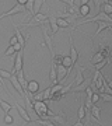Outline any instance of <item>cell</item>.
<instances>
[{
    "label": "cell",
    "instance_id": "cell-15",
    "mask_svg": "<svg viewBox=\"0 0 112 126\" xmlns=\"http://www.w3.org/2000/svg\"><path fill=\"white\" fill-rule=\"evenodd\" d=\"M48 23H49V27H50V34L55 35L59 31V27H58V24H56V17L55 16H49L48 17Z\"/></svg>",
    "mask_w": 112,
    "mask_h": 126
},
{
    "label": "cell",
    "instance_id": "cell-39",
    "mask_svg": "<svg viewBox=\"0 0 112 126\" xmlns=\"http://www.w3.org/2000/svg\"><path fill=\"white\" fill-rule=\"evenodd\" d=\"M13 48H14V50H16V52H18V50H22V49H24V48H22V46L20 45V44H16V45H14Z\"/></svg>",
    "mask_w": 112,
    "mask_h": 126
},
{
    "label": "cell",
    "instance_id": "cell-44",
    "mask_svg": "<svg viewBox=\"0 0 112 126\" xmlns=\"http://www.w3.org/2000/svg\"><path fill=\"white\" fill-rule=\"evenodd\" d=\"M59 1H62V3H66V4H69V3H70L69 0H59Z\"/></svg>",
    "mask_w": 112,
    "mask_h": 126
},
{
    "label": "cell",
    "instance_id": "cell-28",
    "mask_svg": "<svg viewBox=\"0 0 112 126\" xmlns=\"http://www.w3.org/2000/svg\"><path fill=\"white\" fill-rule=\"evenodd\" d=\"M101 7H102V13L104 14L112 16V6H111V3H105V4H102Z\"/></svg>",
    "mask_w": 112,
    "mask_h": 126
},
{
    "label": "cell",
    "instance_id": "cell-18",
    "mask_svg": "<svg viewBox=\"0 0 112 126\" xmlns=\"http://www.w3.org/2000/svg\"><path fill=\"white\" fill-rule=\"evenodd\" d=\"M90 86H91V79H84V81H83L81 84H79L73 91H74V93H80V91H84L85 88L90 87Z\"/></svg>",
    "mask_w": 112,
    "mask_h": 126
},
{
    "label": "cell",
    "instance_id": "cell-13",
    "mask_svg": "<svg viewBox=\"0 0 112 126\" xmlns=\"http://www.w3.org/2000/svg\"><path fill=\"white\" fill-rule=\"evenodd\" d=\"M13 27H14V31H16V38H17V42L22 46V48H24V46H25V38L22 36V34H21V31H20V28H18L17 24L13 23Z\"/></svg>",
    "mask_w": 112,
    "mask_h": 126
},
{
    "label": "cell",
    "instance_id": "cell-2",
    "mask_svg": "<svg viewBox=\"0 0 112 126\" xmlns=\"http://www.w3.org/2000/svg\"><path fill=\"white\" fill-rule=\"evenodd\" d=\"M41 28H42V38H44V44L46 46H48V49H49L50 55H52V58H53V44H52V35L49 34V31H48V27L45 25V24H42V25H39Z\"/></svg>",
    "mask_w": 112,
    "mask_h": 126
},
{
    "label": "cell",
    "instance_id": "cell-8",
    "mask_svg": "<svg viewBox=\"0 0 112 126\" xmlns=\"http://www.w3.org/2000/svg\"><path fill=\"white\" fill-rule=\"evenodd\" d=\"M67 76H69V70L66 67H63L62 64L56 66V80L63 81V79H66Z\"/></svg>",
    "mask_w": 112,
    "mask_h": 126
},
{
    "label": "cell",
    "instance_id": "cell-47",
    "mask_svg": "<svg viewBox=\"0 0 112 126\" xmlns=\"http://www.w3.org/2000/svg\"><path fill=\"white\" fill-rule=\"evenodd\" d=\"M1 18H3V16H1V14H0V20H1Z\"/></svg>",
    "mask_w": 112,
    "mask_h": 126
},
{
    "label": "cell",
    "instance_id": "cell-4",
    "mask_svg": "<svg viewBox=\"0 0 112 126\" xmlns=\"http://www.w3.org/2000/svg\"><path fill=\"white\" fill-rule=\"evenodd\" d=\"M22 59H24V50H18L17 55H16V59H14V67L11 74H16L22 69Z\"/></svg>",
    "mask_w": 112,
    "mask_h": 126
},
{
    "label": "cell",
    "instance_id": "cell-7",
    "mask_svg": "<svg viewBox=\"0 0 112 126\" xmlns=\"http://www.w3.org/2000/svg\"><path fill=\"white\" fill-rule=\"evenodd\" d=\"M16 109H17V112L20 113V118H21L22 121H25L27 123H30V122H31V118H30V115H28L27 109L24 108L22 105H20L18 102H16Z\"/></svg>",
    "mask_w": 112,
    "mask_h": 126
},
{
    "label": "cell",
    "instance_id": "cell-3",
    "mask_svg": "<svg viewBox=\"0 0 112 126\" xmlns=\"http://www.w3.org/2000/svg\"><path fill=\"white\" fill-rule=\"evenodd\" d=\"M99 21L112 23V18H111V16H107V14H104L102 11H99L97 16H94V17H90V18H85L84 21H81V23H80V24H77V25H81V24H87V23H99Z\"/></svg>",
    "mask_w": 112,
    "mask_h": 126
},
{
    "label": "cell",
    "instance_id": "cell-12",
    "mask_svg": "<svg viewBox=\"0 0 112 126\" xmlns=\"http://www.w3.org/2000/svg\"><path fill=\"white\" fill-rule=\"evenodd\" d=\"M9 80L11 81V84H13V87L16 88V90H17V93H20V94H21L22 97H24V95L27 94L25 91L22 90V87L20 86V83H18V80H17V77H16V74H11V77H10Z\"/></svg>",
    "mask_w": 112,
    "mask_h": 126
},
{
    "label": "cell",
    "instance_id": "cell-40",
    "mask_svg": "<svg viewBox=\"0 0 112 126\" xmlns=\"http://www.w3.org/2000/svg\"><path fill=\"white\" fill-rule=\"evenodd\" d=\"M44 126H56V123H53L52 121H48L46 122V125H44Z\"/></svg>",
    "mask_w": 112,
    "mask_h": 126
},
{
    "label": "cell",
    "instance_id": "cell-20",
    "mask_svg": "<svg viewBox=\"0 0 112 126\" xmlns=\"http://www.w3.org/2000/svg\"><path fill=\"white\" fill-rule=\"evenodd\" d=\"M44 3H45V0H34V4H32V11H34V14L41 13V9H42Z\"/></svg>",
    "mask_w": 112,
    "mask_h": 126
},
{
    "label": "cell",
    "instance_id": "cell-11",
    "mask_svg": "<svg viewBox=\"0 0 112 126\" xmlns=\"http://www.w3.org/2000/svg\"><path fill=\"white\" fill-rule=\"evenodd\" d=\"M70 38V56L69 58L72 59V63H73V66L76 64V62H77V59H79V53H77V50H76V48H74V45H73V38H72V35L69 36Z\"/></svg>",
    "mask_w": 112,
    "mask_h": 126
},
{
    "label": "cell",
    "instance_id": "cell-38",
    "mask_svg": "<svg viewBox=\"0 0 112 126\" xmlns=\"http://www.w3.org/2000/svg\"><path fill=\"white\" fill-rule=\"evenodd\" d=\"M16 44H18V42H17V38H16V35L10 36V46H14Z\"/></svg>",
    "mask_w": 112,
    "mask_h": 126
},
{
    "label": "cell",
    "instance_id": "cell-35",
    "mask_svg": "<svg viewBox=\"0 0 112 126\" xmlns=\"http://www.w3.org/2000/svg\"><path fill=\"white\" fill-rule=\"evenodd\" d=\"M94 4H95V10H97V14L101 11V6H102V0H94Z\"/></svg>",
    "mask_w": 112,
    "mask_h": 126
},
{
    "label": "cell",
    "instance_id": "cell-36",
    "mask_svg": "<svg viewBox=\"0 0 112 126\" xmlns=\"http://www.w3.org/2000/svg\"><path fill=\"white\" fill-rule=\"evenodd\" d=\"M13 53H16V50H14V48H13V46H10V45H9L7 50L4 52V56H10V55H13Z\"/></svg>",
    "mask_w": 112,
    "mask_h": 126
},
{
    "label": "cell",
    "instance_id": "cell-34",
    "mask_svg": "<svg viewBox=\"0 0 112 126\" xmlns=\"http://www.w3.org/2000/svg\"><path fill=\"white\" fill-rule=\"evenodd\" d=\"M99 98H102L105 102H111L112 101V95L111 94H99Z\"/></svg>",
    "mask_w": 112,
    "mask_h": 126
},
{
    "label": "cell",
    "instance_id": "cell-43",
    "mask_svg": "<svg viewBox=\"0 0 112 126\" xmlns=\"http://www.w3.org/2000/svg\"><path fill=\"white\" fill-rule=\"evenodd\" d=\"M73 126H84V123H83L81 121H79V122H76V123H74Z\"/></svg>",
    "mask_w": 112,
    "mask_h": 126
},
{
    "label": "cell",
    "instance_id": "cell-31",
    "mask_svg": "<svg viewBox=\"0 0 112 126\" xmlns=\"http://www.w3.org/2000/svg\"><path fill=\"white\" fill-rule=\"evenodd\" d=\"M0 77L4 80V79H10L11 77V72H7V70H0Z\"/></svg>",
    "mask_w": 112,
    "mask_h": 126
},
{
    "label": "cell",
    "instance_id": "cell-30",
    "mask_svg": "<svg viewBox=\"0 0 112 126\" xmlns=\"http://www.w3.org/2000/svg\"><path fill=\"white\" fill-rule=\"evenodd\" d=\"M46 99H50V87L42 91V101H46Z\"/></svg>",
    "mask_w": 112,
    "mask_h": 126
},
{
    "label": "cell",
    "instance_id": "cell-27",
    "mask_svg": "<svg viewBox=\"0 0 112 126\" xmlns=\"http://www.w3.org/2000/svg\"><path fill=\"white\" fill-rule=\"evenodd\" d=\"M109 62H111V60H109V58H107V59H104V60H101L99 63H97V64H95V70H99V72H101V70H102V69L105 67V66H107Z\"/></svg>",
    "mask_w": 112,
    "mask_h": 126
},
{
    "label": "cell",
    "instance_id": "cell-9",
    "mask_svg": "<svg viewBox=\"0 0 112 126\" xmlns=\"http://www.w3.org/2000/svg\"><path fill=\"white\" fill-rule=\"evenodd\" d=\"M25 11V9H24V6L21 4H14V7L11 10H9V11H6V13H3L1 16H3V18L4 17H9V16H13V14H18V13H24Z\"/></svg>",
    "mask_w": 112,
    "mask_h": 126
},
{
    "label": "cell",
    "instance_id": "cell-21",
    "mask_svg": "<svg viewBox=\"0 0 112 126\" xmlns=\"http://www.w3.org/2000/svg\"><path fill=\"white\" fill-rule=\"evenodd\" d=\"M104 56H102V53H101V52H95L94 55H93V56H91V60H90V62H91V64H97V63H99L101 62V60H104Z\"/></svg>",
    "mask_w": 112,
    "mask_h": 126
},
{
    "label": "cell",
    "instance_id": "cell-42",
    "mask_svg": "<svg viewBox=\"0 0 112 126\" xmlns=\"http://www.w3.org/2000/svg\"><path fill=\"white\" fill-rule=\"evenodd\" d=\"M90 1H91V0H81V1H80V6H83V4H88Z\"/></svg>",
    "mask_w": 112,
    "mask_h": 126
},
{
    "label": "cell",
    "instance_id": "cell-24",
    "mask_svg": "<svg viewBox=\"0 0 112 126\" xmlns=\"http://www.w3.org/2000/svg\"><path fill=\"white\" fill-rule=\"evenodd\" d=\"M49 79H50V81H52L53 84H56V83H58V80H56V66H55L53 63H52V66H50Z\"/></svg>",
    "mask_w": 112,
    "mask_h": 126
},
{
    "label": "cell",
    "instance_id": "cell-19",
    "mask_svg": "<svg viewBox=\"0 0 112 126\" xmlns=\"http://www.w3.org/2000/svg\"><path fill=\"white\" fill-rule=\"evenodd\" d=\"M91 11V7L90 4H83L79 7V17H87Z\"/></svg>",
    "mask_w": 112,
    "mask_h": 126
},
{
    "label": "cell",
    "instance_id": "cell-32",
    "mask_svg": "<svg viewBox=\"0 0 112 126\" xmlns=\"http://www.w3.org/2000/svg\"><path fill=\"white\" fill-rule=\"evenodd\" d=\"M98 101H99V94L98 93H93V95H91V104L95 105Z\"/></svg>",
    "mask_w": 112,
    "mask_h": 126
},
{
    "label": "cell",
    "instance_id": "cell-29",
    "mask_svg": "<svg viewBox=\"0 0 112 126\" xmlns=\"http://www.w3.org/2000/svg\"><path fill=\"white\" fill-rule=\"evenodd\" d=\"M52 119H53V122H56V123H59V125H62V126H66V121H64V119H63L62 116H60V115H52Z\"/></svg>",
    "mask_w": 112,
    "mask_h": 126
},
{
    "label": "cell",
    "instance_id": "cell-1",
    "mask_svg": "<svg viewBox=\"0 0 112 126\" xmlns=\"http://www.w3.org/2000/svg\"><path fill=\"white\" fill-rule=\"evenodd\" d=\"M48 17L49 16H46V14H42V13H36L32 16V18L25 24H21V27H39L42 24H45L48 21Z\"/></svg>",
    "mask_w": 112,
    "mask_h": 126
},
{
    "label": "cell",
    "instance_id": "cell-16",
    "mask_svg": "<svg viewBox=\"0 0 112 126\" xmlns=\"http://www.w3.org/2000/svg\"><path fill=\"white\" fill-rule=\"evenodd\" d=\"M90 116H93L95 122H99V116H101V109L98 105H93L90 109Z\"/></svg>",
    "mask_w": 112,
    "mask_h": 126
},
{
    "label": "cell",
    "instance_id": "cell-23",
    "mask_svg": "<svg viewBox=\"0 0 112 126\" xmlns=\"http://www.w3.org/2000/svg\"><path fill=\"white\" fill-rule=\"evenodd\" d=\"M56 24H58L59 28H69L70 27V23L67 21L66 18H62V17H56Z\"/></svg>",
    "mask_w": 112,
    "mask_h": 126
},
{
    "label": "cell",
    "instance_id": "cell-46",
    "mask_svg": "<svg viewBox=\"0 0 112 126\" xmlns=\"http://www.w3.org/2000/svg\"><path fill=\"white\" fill-rule=\"evenodd\" d=\"M30 123H31V122H30ZM31 126H39V125H36L35 122H32V123H31Z\"/></svg>",
    "mask_w": 112,
    "mask_h": 126
},
{
    "label": "cell",
    "instance_id": "cell-25",
    "mask_svg": "<svg viewBox=\"0 0 112 126\" xmlns=\"http://www.w3.org/2000/svg\"><path fill=\"white\" fill-rule=\"evenodd\" d=\"M85 116V107H84V104L81 102V105L79 107V111H77V119L79 121H83Z\"/></svg>",
    "mask_w": 112,
    "mask_h": 126
},
{
    "label": "cell",
    "instance_id": "cell-10",
    "mask_svg": "<svg viewBox=\"0 0 112 126\" xmlns=\"http://www.w3.org/2000/svg\"><path fill=\"white\" fill-rule=\"evenodd\" d=\"M16 77H17V80H18V83H20V86L22 87V90L25 91L27 90V84H28V80L25 79V74H24V70H20V72H17L16 73Z\"/></svg>",
    "mask_w": 112,
    "mask_h": 126
},
{
    "label": "cell",
    "instance_id": "cell-33",
    "mask_svg": "<svg viewBox=\"0 0 112 126\" xmlns=\"http://www.w3.org/2000/svg\"><path fill=\"white\" fill-rule=\"evenodd\" d=\"M4 123L6 125H11L13 123V116L10 113H4Z\"/></svg>",
    "mask_w": 112,
    "mask_h": 126
},
{
    "label": "cell",
    "instance_id": "cell-17",
    "mask_svg": "<svg viewBox=\"0 0 112 126\" xmlns=\"http://www.w3.org/2000/svg\"><path fill=\"white\" fill-rule=\"evenodd\" d=\"M83 72H84V67H79L77 69V73H76V77H74V81H73V84H81L83 81H84V74H83Z\"/></svg>",
    "mask_w": 112,
    "mask_h": 126
},
{
    "label": "cell",
    "instance_id": "cell-45",
    "mask_svg": "<svg viewBox=\"0 0 112 126\" xmlns=\"http://www.w3.org/2000/svg\"><path fill=\"white\" fill-rule=\"evenodd\" d=\"M105 3H111V0H102V4H105Z\"/></svg>",
    "mask_w": 112,
    "mask_h": 126
},
{
    "label": "cell",
    "instance_id": "cell-5",
    "mask_svg": "<svg viewBox=\"0 0 112 126\" xmlns=\"http://www.w3.org/2000/svg\"><path fill=\"white\" fill-rule=\"evenodd\" d=\"M25 93L28 94V97L31 98L34 94H36V93H39V83L36 80H31L28 81L27 84V90H25Z\"/></svg>",
    "mask_w": 112,
    "mask_h": 126
},
{
    "label": "cell",
    "instance_id": "cell-41",
    "mask_svg": "<svg viewBox=\"0 0 112 126\" xmlns=\"http://www.w3.org/2000/svg\"><path fill=\"white\" fill-rule=\"evenodd\" d=\"M27 3V0H17V4H21V6H24Z\"/></svg>",
    "mask_w": 112,
    "mask_h": 126
},
{
    "label": "cell",
    "instance_id": "cell-22",
    "mask_svg": "<svg viewBox=\"0 0 112 126\" xmlns=\"http://www.w3.org/2000/svg\"><path fill=\"white\" fill-rule=\"evenodd\" d=\"M62 66L63 67H66L69 72H72L73 69V63H72V59L69 58V56H63V60H62Z\"/></svg>",
    "mask_w": 112,
    "mask_h": 126
},
{
    "label": "cell",
    "instance_id": "cell-6",
    "mask_svg": "<svg viewBox=\"0 0 112 126\" xmlns=\"http://www.w3.org/2000/svg\"><path fill=\"white\" fill-rule=\"evenodd\" d=\"M77 14H79V7H77L74 3H69V4H66V7H64V16H63L62 18H64V17H76Z\"/></svg>",
    "mask_w": 112,
    "mask_h": 126
},
{
    "label": "cell",
    "instance_id": "cell-26",
    "mask_svg": "<svg viewBox=\"0 0 112 126\" xmlns=\"http://www.w3.org/2000/svg\"><path fill=\"white\" fill-rule=\"evenodd\" d=\"M0 107L4 111V113H9L10 111H11V105H10L9 102H6L4 99H1V98H0Z\"/></svg>",
    "mask_w": 112,
    "mask_h": 126
},
{
    "label": "cell",
    "instance_id": "cell-14",
    "mask_svg": "<svg viewBox=\"0 0 112 126\" xmlns=\"http://www.w3.org/2000/svg\"><path fill=\"white\" fill-rule=\"evenodd\" d=\"M111 25L112 23H105V21H99L98 25H97V30L94 32V36L99 35V32H102L104 30H111Z\"/></svg>",
    "mask_w": 112,
    "mask_h": 126
},
{
    "label": "cell",
    "instance_id": "cell-37",
    "mask_svg": "<svg viewBox=\"0 0 112 126\" xmlns=\"http://www.w3.org/2000/svg\"><path fill=\"white\" fill-rule=\"evenodd\" d=\"M99 73H101L99 70H95V72H94V76H93V79H91V84H93V86H94V83L97 81V79H98Z\"/></svg>",
    "mask_w": 112,
    "mask_h": 126
}]
</instances>
